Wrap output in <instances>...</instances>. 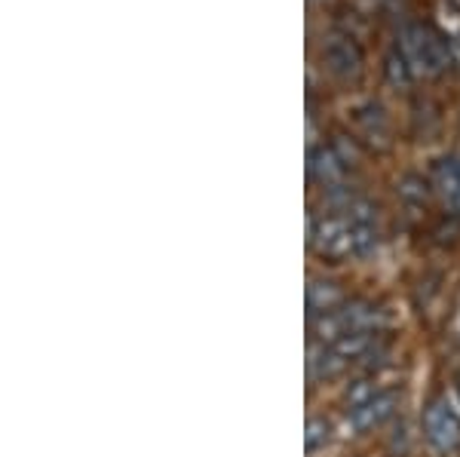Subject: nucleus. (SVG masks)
<instances>
[{
    "mask_svg": "<svg viewBox=\"0 0 460 457\" xmlns=\"http://www.w3.org/2000/svg\"><path fill=\"white\" fill-rule=\"evenodd\" d=\"M310 249L325 261L368 258L381 242L375 221H362L350 212H332L323 218H310Z\"/></svg>",
    "mask_w": 460,
    "mask_h": 457,
    "instance_id": "f257e3e1",
    "label": "nucleus"
},
{
    "mask_svg": "<svg viewBox=\"0 0 460 457\" xmlns=\"http://www.w3.org/2000/svg\"><path fill=\"white\" fill-rule=\"evenodd\" d=\"M396 49H399V56L405 58L414 80H433L455 65L451 40L445 37V31H439V28L433 25V22H420V19L405 22V25L399 28Z\"/></svg>",
    "mask_w": 460,
    "mask_h": 457,
    "instance_id": "f03ea898",
    "label": "nucleus"
},
{
    "mask_svg": "<svg viewBox=\"0 0 460 457\" xmlns=\"http://www.w3.org/2000/svg\"><path fill=\"white\" fill-rule=\"evenodd\" d=\"M384 326H387V313L372 301H344L338 311L310 320L314 341L323 344H335L353 331H381Z\"/></svg>",
    "mask_w": 460,
    "mask_h": 457,
    "instance_id": "7ed1b4c3",
    "label": "nucleus"
},
{
    "mask_svg": "<svg viewBox=\"0 0 460 457\" xmlns=\"http://www.w3.org/2000/svg\"><path fill=\"white\" fill-rule=\"evenodd\" d=\"M319 56H323L325 71L335 80H341V83H356L362 77V71H366V53H362L359 40L350 31H344V28H332L323 37Z\"/></svg>",
    "mask_w": 460,
    "mask_h": 457,
    "instance_id": "20e7f679",
    "label": "nucleus"
},
{
    "mask_svg": "<svg viewBox=\"0 0 460 457\" xmlns=\"http://www.w3.org/2000/svg\"><path fill=\"white\" fill-rule=\"evenodd\" d=\"M350 157L341 151V145H316L307 154V175L323 184L325 190L347 188V175H350Z\"/></svg>",
    "mask_w": 460,
    "mask_h": 457,
    "instance_id": "39448f33",
    "label": "nucleus"
},
{
    "mask_svg": "<svg viewBox=\"0 0 460 457\" xmlns=\"http://www.w3.org/2000/svg\"><path fill=\"white\" fill-rule=\"evenodd\" d=\"M424 436L442 454L460 448V417L445 400H433L424 409Z\"/></svg>",
    "mask_w": 460,
    "mask_h": 457,
    "instance_id": "423d86ee",
    "label": "nucleus"
},
{
    "mask_svg": "<svg viewBox=\"0 0 460 457\" xmlns=\"http://www.w3.org/2000/svg\"><path fill=\"white\" fill-rule=\"evenodd\" d=\"M429 184L451 218H460V154L439 157L429 169Z\"/></svg>",
    "mask_w": 460,
    "mask_h": 457,
    "instance_id": "0eeeda50",
    "label": "nucleus"
},
{
    "mask_svg": "<svg viewBox=\"0 0 460 457\" xmlns=\"http://www.w3.org/2000/svg\"><path fill=\"white\" fill-rule=\"evenodd\" d=\"M350 365V359H344L341 353L332 347V344H323V341H314L307 347V378L314 381H332L338 378L344 368Z\"/></svg>",
    "mask_w": 460,
    "mask_h": 457,
    "instance_id": "6e6552de",
    "label": "nucleus"
},
{
    "mask_svg": "<svg viewBox=\"0 0 460 457\" xmlns=\"http://www.w3.org/2000/svg\"><path fill=\"white\" fill-rule=\"evenodd\" d=\"M344 304V289L341 283L329 277H314L307 283V320H316V316H325Z\"/></svg>",
    "mask_w": 460,
    "mask_h": 457,
    "instance_id": "1a4fd4ad",
    "label": "nucleus"
},
{
    "mask_svg": "<svg viewBox=\"0 0 460 457\" xmlns=\"http://www.w3.org/2000/svg\"><path fill=\"white\" fill-rule=\"evenodd\" d=\"M393 411H396V393L387 390V393H377L375 400H368L366 405L350 411V426L356 433H368L375 426H381L384 421H390Z\"/></svg>",
    "mask_w": 460,
    "mask_h": 457,
    "instance_id": "9d476101",
    "label": "nucleus"
},
{
    "mask_svg": "<svg viewBox=\"0 0 460 457\" xmlns=\"http://www.w3.org/2000/svg\"><path fill=\"white\" fill-rule=\"evenodd\" d=\"M356 127L368 138V145H375V147L390 145V120L377 101H366L362 108H356Z\"/></svg>",
    "mask_w": 460,
    "mask_h": 457,
    "instance_id": "9b49d317",
    "label": "nucleus"
},
{
    "mask_svg": "<svg viewBox=\"0 0 460 457\" xmlns=\"http://www.w3.org/2000/svg\"><path fill=\"white\" fill-rule=\"evenodd\" d=\"M429 188H433V184L424 181L420 175H405V179L399 181V197H402L408 206H427Z\"/></svg>",
    "mask_w": 460,
    "mask_h": 457,
    "instance_id": "f8f14e48",
    "label": "nucleus"
},
{
    "mask_svg": "<svg viewBox=\"0 0 460 457\" xmlns=\"http://www.w3.org/2000/svg\"><path fill=\"white\" fill-rule=\"evenodd\" d=\"M329 439H332V424L325 417H310L307 430H304V448H307V454H316L319 448H325Z\"/></svg>",
    "mask_w": 460,
    "mask_h": 457,
    "instance_id": "ddd939ff",
    "label": "nucleus"
},
{
    "mask_svg": "<svg viewBox=\"0 0 460 457\" xmlns=\"http://www.w3.org/2000/svg\"><path fill=\"white\" fill-rule=\"evenodd\" d=\"M381 393L377 384L372 378H362V381H353L350 390H347V409H359V405H366L368 400H375V396Z\"/></svg>",
    "mask_w": 460,
    "mask_h": 457,
    "instance_id": "4468645a",
    "label": "nucleus"
},
{
    "mask_svg": "<svg viewBox=\"0 0 460 457\" xmlns=\"http://www.w3.org/2000/svg\"><path fill=\"white\" fill-rule=\"evenodd\" d=\"M387 80L393 86H411V71H408V65H405V58L399 56V49H390V56H387Z\"/></svg>",
    "mask_w": 460,
    "mask_h": 457,
    "instance_id": "2eb2a0df",
    "label": "nucleus"
},
{
    "mask_svg": "<svg viewBox=\"0 0 460 457\" xmlns=\"http://www.w3.org/2000/svg\"><path fill=\"white\" fill-rule=\"evenodd\" d=\"M455 390H457V400H460V374H457V381H455Z\"/></svg>",
    "mask_w": 460,
    "mask_h": 457,
    "instance_id": "dca6fc26",
    "label": "nucleus"
}]
</instances>
